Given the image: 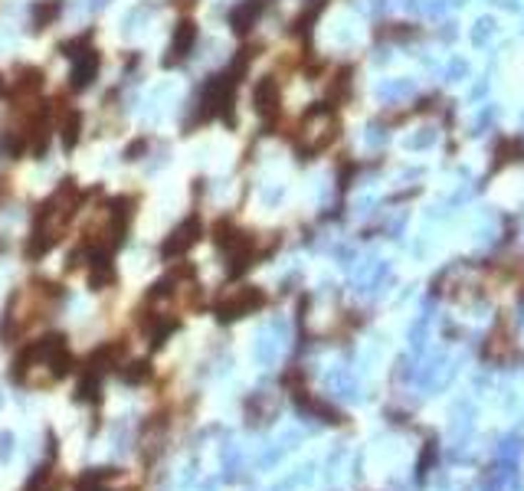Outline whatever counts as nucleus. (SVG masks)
I'll return each instance as SVG.
<instances>
[{
  "instance_id": "obj_10",
  "label": "nucleus",
  "mask_w": 524,
  "mask_h": 491,
  "mask_svg": "<svg viewBox=\"0 0 524 491\" xmlns=\"http://www.w3.org/2000/svg\"><path fill=\"white\" fill-rule=\"evenodd\" d=\"M43 86V73L40 69H20V79H16V89H24V92H36Z\"/></svg>"
},
{
  "instance_id": "obj_6",
  "label": "nucleus",
  "mask_w": 524,
  "mask_h": 491,
  "mask_svg": "<svg viewBox=\"0 0 524 491\" xmlns=\"http://www.w3.org/2000/svg\"><path fill=\"white\" fill-rule=\"evenodd\" d=\"M259 10H262V0H246V4L233 7V14H230V26H233L236 33H246L252 26V20L259 16Z\"/></svg>"
},
{
  "instance_id": "obj_11",
  "label": "nucleus",
  "mask_w": 524,
  "mask_h": 491,
  "mask_svg": "<svg viewBox=\"0 0 524 491\" xmlns=\"http://www.w3.org/2000/svg\"><path fill=\"white\" fill-rule=\"evenodd\" d=\"M46 475H49V468H36V475H33L30 482H26V488H24V491H53V488H43Z\"/></svg>"
},
{
  "instance_id": "obj_9",
  "label": "nucleus",
  "mask_w": 524,
  "mask_h": 491,
  "mask_svg": "<svg viewBox=\"0 0 524 491\" xmlns=\"http://www.w3.org/2000/svg\"><path fill=\"white\" fill-rule=\"evenodd\" d=\"M148 373H151V363H148V361H135V363H128V367L121 371V380H125L128 387H138Z\"/></svg>"
},
{
  "instance_id": "obj_3",
  "label": "nucleus",
  "mask_w": 524,
  "mask_h": 491,
  "mask_svg": "<svg viewBox=\"0 0 524 491\" xmlns=\"http://www.w3.org/2000/svg\"><path fill=\"white\" fill-rule=\"evenodd\" d=\"M194 46H197V24H194V20H184V24L174 26V36H170V49H168L164 66L184 63V59L194 53Z\"/></svg>"
},
{
  "instance_id": "obj_13",
  "label": "nucleus",
  "mask_w": 524,
  "mask_h": 491,
  "mask_svg": "<svg viewBox=\"0 0 524 491\" xmlns=\"http://www.w3.org/2000/svg\"><path fill=\"white\" fill-rule=\"evenodd\" d=\"M0 190H4V187H0Z\"/></svg>"
},
{
  "instance_id": "obj_1",
  "label": "nucleus",
  "mask_w": 524,
  "mask_h": 491,
  "mask_svg": "<svg viewBox=\"0 0 524 491\" xmlns=\"http://www.w3.org/2000/svg\"><path fill=\"white\" fill-rule=\"evenodd\" d=\"M262 301H266V295H262L259 289L230 291V295L220 298L217 318H220V321H236V318H242V314H250V311H256V308H262Z\"/></svg>"
},
{
  "instance_id": "obj_2",
  "label": "nucleus",
  "mask_w": 524,
  "mask_h": 491,
  "mask_svg": "<svg viewBox=\"0 0 524 491\" xmlns=\"http://www.w3.org/2000/svg\"><path fill=\"white\" fill-rule=\"evenodd\" d=\"M200 233H203V226H200V219L197 217H187L184 223L174 229V233L168 236V242L161 246V256L164 259H170V256H184L190 246H194L197 239H200Z\"/></svg>"
},
{
  "instance_id": "obj_5",
  "label": "nucleus",
  "mask_w": 524,
  "mask_h": 491,
  "mask_svg": "<svg viewBox=\"0 0 524 491\" xmlns=\"http://www.w3.org/2000/svg\"><path fill=\"white\" fill-rule=\"evenodd\" d=\"M96 73H98V53L89 46L86 53H79V56L73 59V89L76 92L86 89V86L96 79Z\"/></svg>"
},
{
  "instance_id": "obj_4",
  "label": "nucleus",
  "mask_w": 524,
  "mask_h": 491,
  "mask_svg": "<svg viewBox=\"0 0 524 491\" xmlns=\"http://www.w3.org/2000/svg\"><path fill=\"white\" fill-rule=\"evenodd\" d=\"M252 98H256V112L262 115V118H272V115L279 112V86H275L272 76H266V79L256 82Z\"/></svg>"
},
{
  "instance_id": "obj_7",
  "label": "nucleus",
  "mask_w": 524,
  "mask_h": 491,
  "mask_svg": "<svg viewBox=\"0 0 524 491\" xmlns=\"http://www.w3.org/2000/svg\"><path fill=\"white\" fill-rule=\"evenodd\" d=\"M59 14H63V0H43V4L33 7V16H36V24L40 26H49Z\"/></svg>"
},
{
  "instance_id": "obj_12",
  "label": "nucleus",
  "mask_w": 524,
  "mask_h": 491,
  "mask_svg": "<svg viewBox=\"0 0 524 491\" xmlns=\"http://www.w3.org/2000/svg\"><path fill=\"white\" fill-rule=\"evenodd\" d=\"M0 95H7V86H4V82H0Z\"/></svg>"
},
{
  "instance_id": "obj_8",
  "label": "nucleus",
  "mask_w": 524,
  "mask_h": 491,
  "mask_svg": "<svg viewBox=\"0 0 524 491\" xmlns=\"http://www.w3.org/2000/svg\"><path fill=\"white\" fill-rule=\"evenodd\" d=\"M79 128H82V115L69 112L63 118V145L66 148H76V141H79Z\"/></svg>"
}]
</instances>
